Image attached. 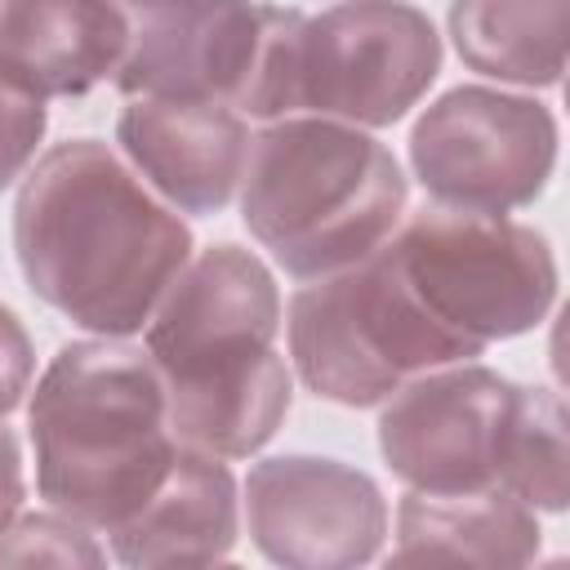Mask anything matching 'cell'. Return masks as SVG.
I'll return each instance as SVG.
<instances>
[{"mask_svg":"<svg viewBox=\"0 0 570 570\" xmlns=\"http://www.w3.org/2000/svg\"><path fill=\"white\" fill-rule=\"evenodd\" d=\"M13 254L53 312L102 338H129L191 263V232L107 142L71 138L22 178Z\"/></svg>","mask_w":570,"mask_h":570,"instance_id":"6da1fadb","label":"cell"},{"mask_svg":"<svg viewBox=\"0 0 570 570\" xmlns=\"http://www.w3.org/2000/svg\"><path fill=\"white\" fill-rule=\"evenodd\" d=\"M281 294L258 254L200 249L147 321V356L165 387L169 432L209 459H249L289 414V370L276 356Z\"/></svg>","mask_w":570,"mask_h":570,"instance_id":"7a4b0ae2","label":"cell"},{"mask_svg":"<svg viewBox=\"0 0 570 570\" xmlns=\"http://www.w3.org/2000/svg\"><path fill=\"white\" fill-rule=\"evenodd\" d=\"M27 428L40 499L107 534L160 490L178 454L160 374L142 347L120 338L58 347L31 392Z\"/></svg>","mask_w":570,"mask_h":570,"instance_id":"3957f363","label":"cell"},{"mask_svg":"<svg viewBox=\"0 0 570 570\" xmlns=\"http://www.w3.org/2000/svg\"><path fill=\"white\" fill-rule=\"evenodd\" d=\"M405 174L396 156L338 120L285 116L249 138L240 218L298 281L374 258L401 227Z\"/></svg>","mask_w":570,"mask_h":570,"instance_id":"277c9868","label":"cell"},{"mask_svg":"<svg viewBox=\"0 0 570 570\" xmlns=\"http://www.w3.org/2000/svg\"><path fill=\"white\" fill-rule=\"evenodd\" d=\"M289 356L307 392L365 410L419 374L468 365L481 347L436 325L379 249L289 298Z\"/></svg>","mask_w":570,"mask_h":570,"instance_id":"5b68a950","label":"cell"},{"mask_svg":"<svg viewBox=\"0 0 570 570\" xmlns=\"http://www.w3.org/2000/svg\"><path fill=\"white\" fill-rule=\"evenodd\" d=\"M383 258L436 325L481 352L534 330L557 303L548 240L512 218L419 209L383 245Z\"/></svg>","mask_w":570,"mask_h":570,"instance_id":"8992f818","label":"cell"},{"mask_svg":"<svg viewBox=\"0 0 570 570\" xmlns=\"http://www.w3.org/2000/svg\"><path fill=\"white\" fill-rule=\"evenodd\" d=\"M116 71L125 98L218 102L236 116L285 120L289 49L303 9L272 4H134Z\"/></svg>","mask_w":570,"mask_h":570,"instance_id":"52a82bcc","label":"cell"},{"mask_svg":"<svg viewBox=\"0 0 570 570\" xmlns=\"http://www.w3.org/2000/svg\"><path fill=\"white\" fill-rule=\"evenodd\" d=\"M441 36L414 4H334L303 18L289 49L285 116L307 111L338 125H396L436 80Z\"/></svg>","mask_w":570,"mask_h":570,"instance_id":"ba28073f","label":"cell"},{"mask_svg":"<svg viewBox=\"0 0 570 570\" xmlns=\"http://www.w3.org/2000/svg\"><path fill=\"white\" fill-rule=\"evenodd\" d=\"M410 165L441 209L503 218L548 187L557 120L534 98L459 85L414 120Z\"/></svg>","mask_w":570,"mask_h":570,"instance_id":"9c48e42d","label":"cell"},{"mask_svg":"<svg viewBox=\"0 0 570 570\" xmlns=\"http://www.w3.org/2000/svg\"><path fill=\"white\" fill-rule=\"evenodd\" d=\"M245 512L254 548L281 570H361L387 534V499L374 476L316 454L254 463Z\"/></svg>","mask_w":570,"mask_h":570,"instance_id":"30bf717a","label":"cell"},{"mask_svg":"<svg viewBox=\"0 0 570 570\" xmlns=\"http://www.w3.org/2000/svg\"><path fill=\"white\" fill-rule=\"evenodd\" d=\"M512 383L476 361L410 379L379 414V450L414 494L494 490Z\"/></svg>","mask_w":570,"mask_h":570,"instance_id":"8fae6325","label":"cell"},{"mask_svg":"<svg viewBox=\"0 0 570 570\" xmlns=\"http://www.w3.org/2000/svg\"><path fill=\"white\" fill-rule=\"evenodd\" d=\"M116 142L134 169L183 214H218L245 174V116L218 102L129 98L116 120Z\"/></svg>","mask_w":570,"mask_h":570,"instance_id":"7c38bea8","label":"cell"},{"mask_svg":"<svg viewBox=\"0 0 570 570\" xmlns=\"http://www.w3.org/2000/svg\"><path fill=\"white\" fill-rule=\"evenodd\" d=\"M129 13L94 0L0 4V76L31 98H80L120 71Z\"/></svg>","mask_w":570,"mask_h":570,"instance_id":"4fadbf2b","label":"cell"},{"mask_svg":"<svg viewBox=\"0 0 570 570\" xmlns=\"http://www.w3.org/2000/svg\"><path fill=\"white\" fill-rule=\"evenodd\" d=\"M236 525V481L227 463L178 445L160 490L111 530V557L125 570L214 566L232 552Z\"/></svg>","mask_w":570,"mask_h":570,"instance_id":"5bb4252c","label":"cell"},{"mask_svg":"<svg viewBox=\"0 0 570 570\" xmlns=\"http://www.w3.org/2000/svg\"><path fill=\"white\" fill-rule=\"evenodd\" d=\"M459 58L503 85L548 89L566 71L570 45V0L508 4V0H463L445 13Z\"/></svg>","mask_w":570,"mask_h":570,"instance_id":"9a60e30c","label":"cell"},{"mask_svg":"<svg viewBox=\"0 0 570 570\" xmlns=\"http://www.w3.org/2000/svg\"><path fill=\"white\" fill-rule=\"evenodd\" d=\"M401 539L450 548L485 570H534L539 521L525 503L503 490L476 494H405L396 512Z\"/></svg>","mask_w":570,"mask_h":570,"instance_id":"2e32d148","label":"cell"},{"mask_svg":"<svg viewBox=\"0 0 570 570\" xmlns=\"http://www.w3.org/2000/svg\"><path fill=\"white\" fill-rule=\"evenodd\" d=\"M566 405L548 387L512 383L508 419L494 450V490L512 494L530 512H561L570 499V463H566Z\"/></svg>","mask_w":570,"mask_h":570,"instance_id":"e0dca14e","label":"cell"},{"mask_svg":"<svg viewBox=\"0 0 570 570\" xmlns=\"http://www.w3.org/2000/svg\"><path fill=\"white\" fill-rule=\"evenodd\" d=\"M0 570H107V557L85 525L36 512L0 534Z\"/></svg>","mask_w":570,"mask_h":570,"instance_id":"ac0fdd59","label":"cell"},{"mask_svg":"<svg viewBox=\"0 0 570 570\" xmlns=\"http://www.w3.org/2000/svg\"><path fill=\"white\" fill-rule=\"evenodd\" d=\"M45 125H49V111L40 98L22 94L18 85H9L0 76V191L27 174L40 138H45Z\"/></svg>","mask_w":570,"mask_h":570,"instance_id":"d6986e66","label":"cell"},{"mask_svg":"<svg viewBox=\"0 0 570 570\" xmlns=\"http://www.w3.org/2000/svg\"><path fill=\"white\" fill-rule=\"evenodd\" d=\"M31 370H36L31 338H27L22 321L0 303V423H4V414L18 410V401L31 383Z\"/></svg>","mask_w":570,"mask_h":570,"instance_id":"ffe728a7","label":"cell"},{"mask_svg":"<svg viewBox=\"0 0 570 570\" xmlns=\"http://www.w3.org/2000/svg\"><path fill=\"white\" fill-rule=\"evenodd\" d=\"M383 570H485L450 548H436V543H423V539H401V548L383 561Z\"/></svg>","mask_w":570,"mask_h":570,"instance_id":"44dd1931","label":"cell"},{"mask_svg":"<svg viewBox=\"0 0 570 570\" xmlns=\"http://www.w3.org/2000/svg\"><path fill=\"white\" fill-rule=\"evenodd\" d=\"M22 508V454H18V436L0 423V534L13 525Z\"/></svg>","mask_w":570,"mask_h":570,"instance_id":"7402d4cb","label":"cell"},{"mask_svg":"<svg viewBox=\"0 0 570 570\" xmlns=\"http://www.w3.org/2000/svg\"><path fill=\"white\" fill-rule=\"evenodd\" d=\"M196 570H240V566H227V561H214V566H196Z\"/></svg>","mask_w":570,"mask_h":570,"instance_id":"603a6c76","label":"cell"},{"mask_svg":"<svg viewBox=\"0 0 570 570\" xmlns=\"http://www.w3.org/2000/svg\"><path fill=\"white\" fill-rule=\"evenodd\" d=\"M543 570H566V561H561V557H557V561H548V566H543Z\"/></svg>","mask_w":570,"mask_h":570,"instance_id":"cb8c5ba5","label":"cell"}]
</instances>
